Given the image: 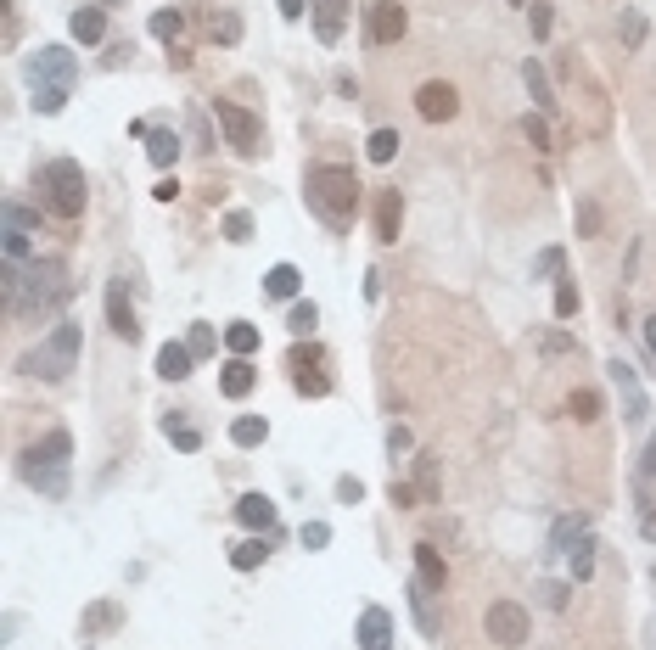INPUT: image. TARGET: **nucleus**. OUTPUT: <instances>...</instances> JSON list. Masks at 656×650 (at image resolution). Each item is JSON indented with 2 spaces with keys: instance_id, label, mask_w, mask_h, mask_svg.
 I'll list each match as a JSON object with an SVG mask.
<instances>
[{
  "instance_id": "28",
  "label": "nucleus",
  "mask_w": 656,
  "mask_h": 650,
  "mask_svg": "<svg viewBox=\"0 0 656 650\" xmlns=\"http://www.w3.org/2000/svg\"><path fill=\"white\" fill-rule=\"evenodd\" d=\"M298 286H303V275L292 264H275L270 275H264V292L270 297H298Z\"/></svg>"
},
{
  "instance_id": "11",
  "label": "nucleus",
  "mask_w": 656,
  "mask_h": 650,
  "mask_svg": "<svg viewBox=\"0 0 656 650\" xmlns=\"http://www.w3.org/2000/svg\"><path fill=\"white\" fill-rule=\"evenodd\" d=\"M286 365H292V382H298L303 398H326V393H331V376L320 370V365H326V359H320V348H292V359H286Z\"/></svg>"
},
{
  "instance_id": "5",
  "label": "nucleus",
  "mask_w": 656,
  "mask_h": 650,
  "mask_svg": "<svg viewBox=\"0 0 656 650\" xmlns=\"http://www.w3.org/2000/svg\"><path fill=\"white\" fill-rule=\"evenodd\" d=\"M40 197L57 219H79V213H85V169H79L73 157L45 163L40 169Z\"/></svg>"
},
{
  "instance_id": "29",
  "label": "nucleus",
  "mask_w": 656,
  "mask_h": 650,
  "mask_svg": "<svg viewBox=\"0 0 656 650\" xmlns=\"http://www.w3.org/2000/svg\"><path fill=\"white\" fill-rule=\"evenodd\" d=\"M225 348L236 359H247L258 348V325H247V320H236V325H225Z\"/></svg>"
},
{
  "instance_id": "1",
  "label": "nucleus",
  "mask_w": 656,
  "mask_h": 650,
  "mask_svg": "<svg viewBox=\"0 0 656 650\" xmlns=\"http://www.w3.org/2000/svg\"><path fill=\"white\" fill-rule=\"evenodd\" d=\"M68 264L62 258H29V264H0V297L12 314H45L68 297Z\"/></svg>"
},
{
  "instance_id": "9",
  "label": "nucleus",
  "mask_w": 656,
  "mask_h": 650,
  "mask_svg": "<svg viewBox=\"0 0 656 650\" xmlns=\"http://www.w3.org/2000/svg\"><path fill=\"white\" fill-rule=\"evenodd\" d=\"M606 376H612L617 398H623V421H628V426H645V415H651V398H645V387H640V370L628 365V359H612V365H606Z\"/></svg>"
},
{
  "instance_id": "27",
  "label": "nucleus",
  "mask_w": 656,
  "mask_h": 650,
  "mask_svg": "<svg viewBox=\"0 0 656 650\" xmlns=\"http://www.w3.org/2000/svg\"><path fill=\"white\" fill-rule=\"evenodd\" d=\"M567 566H572V578H578V583L595 578V538H589V533H578V544L567 550Z\"/></svg>"
},
{
  "instance_id": "3",
  "label": "nucleus",
  "mask_w": 656,
  "mask_h": 650,
  "mask_svg": "<svg viewBox=\"0 0 656 650\" xmlns=\"http://www.w3.org/2000/svg\"><path fill=\"white\" fill-rule=\"evenodd\" d=\"M309 208L326 219V225L343 230L348 219H354L359 208V174L343 169V163H320V169H309Z\"/></svg>"
},
{
  "instance_id": "40",
  "label": "nucleus",
  "mask_w": 656,
  "mask_h": 650,
  "mask_svg": "<svg viewBox=\"0 0 656 650\" xmlns=\"http://www.w3.org/2000/svg\"><path fill=\"white\" fill-rule=\"evenodd\" d=\"M186 348H191V354H197V359H202V354H214V348H219L214 325H202V320H197V325H191V337H186Z\"/></svg>"
},
{
  "instance_id": "37",
  "label": "nucleus",
  "mask_w": 656,
  "mask_h": 650,
  "mask_svg": "<svg viewBox=\"0 0 656 650\" xmlns=\"http://www.w3.org/2000/svg\"><path fill=\"white\" fill-rule=\"evenodd\" d=\"M34 107H40L45 118H57L62 107H68V85H45V90H34Z\"/></svg>"
},
{
  "instance_id": "21",
  "label": "nucleus",
  "mask_w": 656,
  "mask_h": 650,
  "mask_svg": "<svg viewBox=\"0 0 656 650\" xmlns=\"http://www.w3.org/2000/svg\"><path fill=\"white\" fill-rule=\"evenodd\" d=\"M415 578L438 594H443V583H449V566H443V555L432 550V544H415Z\"/></svg>"
},
{
  "instance_id": "54",
  "label": "nucleus",
  "mask_w": 656,
  "mask_h": 650,
  "mask_svg": "<svg viewBox=\"0 0 656 650\" xmlns=\"http://www.w3.org/2000/svg\"><path fill=\"white\" fill-rule=\"evenodd\" d=\"M152 197H157V202H174V197H180V185H174V180H157Z\"/></svg>"
},
{
  "instance_id": "48",
  "label": "nucleus",
  "mask_w": 656,
  "mask_h": 650,
  "mask_svg": "<svg viewBox=\"0 0 656 650\" xmlns=\"http://www.w3.org/2000/svg\"><path fill=\"white\" fill-rule=\"evenodd\" d=\"M337 499H343V505H359V499H365V482L359 477H337Z\"/></svg>"
},
{
  "instance_id": "7",
  "label": "nucleus",
  "mask_w": 656,
  "mask_h": 650,
  "mask_svg": "<svg viewBox=\"0 0 656 650\" xmlns=\"http://www.w3.org/2000/svg\"><path fill=\"white\" fill-rule=\"evenodd\" d=\"M528 634H533V617L516 606V600H494V606H488V639H494V645L516 650V645H528Z\"/></svg>"
},
{
  "instance_id": "16",
  "label": "nucleus",
  "mask_w": 656,
  "mask_h": 650,
  "mask_svg": "<svg viewBox=\"0 0 656 650\" xmlns=\"http://www.w3.org/2000/svg\"><path fill=\"white\" fill-rule=\"evenodd\" d=\"M236 516H242V527H253V533H275V499L270 494H242L236 499Z\"/></svg>"
},
{
  "instance_id": "34",
  "label": "nucleus",
  "mask_w": 656,
  "mask_h": 650,
  "mask_svg": "<svg viewBox=\"0 0 656 650\" xmlns=\"http://www.w3.org/2000/svg\"><path fill=\"white\" fill-rule=\"evenodd\" d=\"M208 34L225 40V45H236V40H242V17H236V12H214V17H208Z\"/></svg>"
},
{
  "instance_id": "55",
  "label": "nucleus",
  "mask_w": 656,
  "mask_h": 650,
  "mask_svg": "<svg viewBox=\"0 0 656 650\" xmlns=\"http://www.w3.org/2000/svg\"><path fill=\"white\" fill-rule=\"evenodd\" d=\"M645 477H656V432H651V443H645Z\"/></svg>"
},
{
  "instance_id": "38",
  "label": "nucleus",
  "mask_w": 656,
  "mask_h": 650,
  "mask_svg": "<svg viewBox=\"0 0 656 650\" xmlns=\"http://www.w3.org/2000/svg\"><path fill=\"white\" fill-rule=\"evenodd\" d=\"M292 337H314V325H320V309H314V303H292Z\"/></svg>"
},
{
  "instance_id": "2",
  "label": "nucleus",
  "mask_w": 656,
  "mask_h": 650,
  "mask_svg": "<svg viewBox=\"0 0 656 650\" xmlns=\"http://www.w3.org/2000/svg\"><path fill=\"white\" fill-rule=\"evenodd\" d=\"M17 471L29 482L34 494L45 499H68V482H73V438L68 432H45L40 443L17 454Z\"/></svg>"
},
{
  "instance_id": "33",
  "label": "nucleus",
  "mask_w": 656,
  "mask_h": 650,
  "mask_svg": "<svg viewBox=\"0 0 656 650\" xmlns=\"http://www.w3.org/2000/svg\"><path fill=\"white\" fill-rule=\"evenodd\" d=\"M180 29H186V12H174V6L152 12V34H157V40H180Z\"/></svg>"
},
{
  "instance_id": "26",
  "label": "nucleus",
  "mask_w": 656,
  "mask_h": 650,
  "mask_svg": "<svg viewBox=\"0 0 656 650\" xmlns=\"http://www.w3.org/2000/svg\"><path fill=\"white\" fill-rule=\"evenodd\" d=\"M146 157H152L157 169H169L174 157H180V141H174V129H146Z\"/></svg>"
},
{
  "instance_id": "10",
  "label": "nucleus",
  "mask_w": 656,
  "mask_h": 650,
  "mask_svg": "<svg viewBox=\"0 0 656 650\" xmlns=\"http://www.w3.org/2000/svg\"><path fill=\"white\" fill-rule=\"evenodd\" d=\"M404 29H410V12H404L399 0H376V6H365V40L371 45H399Z\"/></svg>"
},
{
  "instance_id": "35",
  "label": "nucleus",
  "mask_w": 656,
  "mask_h": 650,
  "mask_svg": "<svg viewBox=\"0 0 656 650\" xmlns=\"http://www.w3.org/2000/svg\"><path fill=\"white\" fill-rule=\"evenodd\" d=\"M572 421H600V393H589V387H578V393L567 398Z\"/></svg>"
},
{
  "instance_id": "57",
  "label": "nucleus",
  "mask_w": 656,
  "mask_h": 650,
  "mask_svg": "<svg viewBox=\"0 0 656 650\" xmlns=\"http://www.w3.org/2000/svg\"><path fill=\"white\" fill-rule=\"evenodd\" d=\"M96 6H113V0H96Z\"/></svg>"
},
{
  "instance_id": "41",
  "label": "nucleus",
  "mask_w": 656,
  "mask_h": 650,
  "mask_svg": "<svg viewBox=\"0 0 656 650\" xmlns=\"http://www.w3.org/2000/svg\"><path fill=\"white\" fill-rule=\"evenodd\" d=\"M0 219H6V225H12V230H29V236H34V230H40V219H34V213L23 208V202H6V208H0Z\"/></svg>"
},
{
  "instance_id": "31",
  "label": "nucleus",
  "mask_w": 656,
  "mask_h": 650,
  "mask_svg": "<svg viewBox=\"0 0 656 650\" xmlns=\"http://www.w3.org/2000/svg\"><path fill=\"white\" fill-rule=\"evenodd\" d=\"M163 432H169L174 449H186V454H197V449H202V432H197L191 421H174V415H169V421H163Z\"/></svg>"
},
{
  "instance_id": "17",
  "label": "nucleus",
  "mask_w": 656,
  "mask_h": 650,
  "mask_svg": "<svg viewBox=\"0 0 656 650\" xmlns=\"http://www.w3.org/2000/svg\"><path fill=\"white\" fill-rule=\"evenodd\" d=\"M107 320H113V331H118L124 342L141 337V325H135V309H129V297H124V281L107 286Z\"/></svg>"
},
{
  "instance_id": "19",
  "label": "nucleus",
  "mask_w": 656,
  "mask_h": 650,
  "mask_svg": "<svg viewBox=\"0 0 656 650\" xmlns=\"http://www.w3.org/2000/svg\"><path fill=\"white\" fill-rule=\"evenodd\" d=\"M522 85H528V96H533V107H539V113H550V107H556V90H550V73H544L539 57L522 62Z\"/></svg>"
},
{
  "instance_id": "44",
  "label": "nucleus",
  "mask_w": 656,
  "mask_h": 650,
  "mask_svg": "<svg viewBox=\"0 0 656 650\" xmlns=\"http://www.w3.org/2000/svg\"><path fill=\"white\" fill-rule=\"evenodd\" d=\"M572 314H578V286L561 281L556 286V320H572Z\"/></svg>"
},
{
  "instance_id": "12",
  "label": "nucleus",
  "mask_w": 656,
  "mask_h": 650,
  "mask_svg": "<svg viewBox=\"0 0 656 650\" xmlns=\"http://www.w3.org/2000/svg\"><path fill=\"white\" fill-rule=\"evenodd\" d=\"M415 107H421V118H427V124H449V118L460 113V96H455V85L432 79V85L415 90Z\"/></svg>"
},
{
  "instance_id": "24",
  "label": "nucleus",
  "mask_w": 656,
  "mask_h": 650,
  "mask_svg": "<svg viewBox=\"0 0 656 650\" xmlns=\"http://www.w3.org/2000/svg\"><path fill=\"white\" fill-rule=\"evenodd\" d=\"M264 561H270V533L264 538H242V544L230 550V566H236V572H258Z\"/></svg>"
},
{
  "instance_id": "49",
  "label": "nucleus",
  "mask_w": 656,
  "mask_h": 650,
  "mask_svg": "<svg viewBox=\"0 0 656 650\" xmlns=\"http://www.w3.org/2000/svg\"><path fill=\"white\" fill-rule=\"evenodd\" d=\"M421 494L438 499V466H432V454H421Z\"/></svg>"
},
{
  "instance_id": "23",
  "label": "nucleus",
  "mask_w": 656,
  "mask_h": 650,
  "mask_svg": "<svg viewBox=\"0 0 656 650\" xmlns=\"http://www.w3.org/2000/svg\"><path fill=\"white\" fill-rule=\"evenodd\" d=\"M253 382H258V370L247 365V359H230L225 376H219V393H225V398H247V393H253Z\"/></svg>"
},
{
  "instance_id": "36",
  "label": "nucleus",
  "mask_w": 656,
  "mask_h": 650,
  "mask_svg": "<svg viewBox=\"0 0 656 650\" xmlns=\"http://www.w3.org/2000/svg\"><path fill=\"white\" fill-rule=\"evenodd\" d=\"M561 269H567V253H561V247H544V253L533 258V275H539V281H556Z\"/></svg>"
},
{
  "instance_id": "43",
  "label": "nucleus",
  "mask_w": 656,
  "mask_h": 650,
  "mask_svg": "<svg viewBox=\"0 0 656 650\" xmlns=\"http://www.w3.org/2000/svg\"><path fill=\"white\" fill-rule=\"evenodd\" d=\"M522 135H528L533 146H539V152H556V146H550V124H544V118H522Z\"/></svg>"
},
{
  "instance_id": "39",
  "label": "nucleus",
  "mask_w": 656,
  "mask_h": 650,
  "mask_svg": "<svg viewBox=\"0 0 656 650\" xmlns=\"http://www.w3.org/2000/svg\"><path fill=\"white\" fill-rule=\"evenodd\" d=\"M118 617H124L118 606H90V611H85V634H101V628H118Z\"/></svg>"
},
{
  "instance_id": "18",
  "label": "nucleus",
  "mask_w": 656,
  "mask_h": 650,
  "mask_svg": "<svg viewBox=\"0 0 656 650\" xmlns=\"http://www.w3.org/2000/svg\"><path fill=\"white\" fill-rule=\"evenodd\" d=\"M191 348L186 342H163V348H157V376H163V382H186L191 376Z\"/></svg>"
},
{
  "instance_id": "46",
  "label": "nucleus",
  "mask_w": 656,
  "mask_h": 650,
  "mask_svg": "<svg viewBox=\"0 0 656 650\" xmlns=\"http://www.w3.org/2000/svg\"><path fill=\"white\" fill-rule=\"evenodd\" d=\"M326 544H331L326 522H303V550H326Z\"/></svg>"
},
{
  "instance_id": "22",
  "label": "nucleus",
  "mask_w": 656,
  "mask_h": 650,
  "mask_svg": "<svg viewBox=\"0 0 656 650\" xmlns=\"http://www.w3.org/2000/svg\"><path fill=\"white\" fill-rule=\"evenodd\" d=\"M68 29H73V40L96 45L101 34H107V12H101V6H79V12L68 17Z\"/></svg>"
},
{
  "instance_id": "32",
  "label": "nucleus",
  "mask_w": 656,
  "mask_h": 650,
  "mask_svg": "<svg viewBox=\"0 0 656 650\" xmlns=\"http://www.w3.org/2000/svg\"><path fill=\"white\" fill-rule=\"evenodd\" d=\"M399 129H376L371 135V146H365V152H371V163H393V157H399Z\"/></svg>"
},
{
  "instance_id": "30",
  "label": "nucleus",
  "mask_w": 656,
  "mask_h": 650,
  "mask_svg": "<svg viewBox=\"0 0 656 650\" xmlns=\"http://www.w3.org/2000/svg\"><path fill=\"white\" fill-rule=\"evenodd\" d=\"M578 533H589V522H584V516H561V522H556V533H550V550H556V555H567L572 544H578Z\"/></svg>"
},
{
  "instance_id": "51",
  "label": "nucleus",
  "mask_w": 656,
  "mask_h": 650,
  "mask_svg": "<svg viewBox=\"0 0 656 650\" xmlns=\"http://www.w3.org/2000/svg\"><path fill=\"white\" fill-rule=\"evenodd\" d=\"M387 449H393V460H399V454H410V432H404V426H393V432H387Z\"/></svg>"
},
{
  "instance_id": "45",
  "label": "nucleus",
  "mask_w": 656,
  "mask_h": 650,
  "mask_svg": "<svg viewBox=\"0 0 656 650\" xmlns=\"http://www.w3.org/2000/svg\"><path fill=\"white\" fill-rule=\"evenodd\" d=\"M528 23H533V40H544L556 17H550V6H544V0H533V6H528Z\"/></svg>"
},
{
  "instance_id": "47",
  "label": "nucleus",
  "mask_w": 656,
  "mask_h": 650,
  "mask_svg": "<svg viewBox=\"0 0 656 650\" xmlns=\"http://www.w3.org/2000/svg\"><path fill=\"white\" fill-rule=\"evenodd\" d=\"M600 230V208L595 202H578V236H595Z\"/></svg>"
},
{
  "instance_id": "53",
  "label": "nucleus",
  "mask_w": 656,
  "mask_h": 650,
  "mask_svg": "<svg viewBox=\"0 0 656 650\" xmlns=\"http://www.w3.org/2000/svg\"><path fill=\"white\" fill-rule=\"evenodd\" d=\"M275 6H281V17H303L309 12V0H275Z\"/></svg>"
},
{
  "instance_id": "4",
  "label": "nucleus",
  "mask_w": 656,
  "mask_h": 650,
  "mask_svg": "<svg viewBox=\"0 0 656 650\" xmlns=\"http://www.w3.org/2000/svg\"><path fill=\"white\" fill-rule=\"evenodd\" d=\"M73 365H79V325H73V320L51 325V337H45L40 348H29V354H23V370H29V376H40V382H62Z\"/></svg>"
},
{
  "instance_id": "56",
  "label": "nucleus",
  "mask_w": 656,
  "mask_h": 650,
  "mask_svg": "<svg viewBox=\"0 0 656 650\" xmlns=\"http://www.w3.org/2000/svg\"><path fill=\"white\" fill-rule=\"evenodd\" d=\"M640 331H645V348H651V359H656V314H651V320L640 325Z\"/></svg>"
},
{
  "instance_id": "25",
  "label": "nucleus",
  "mask_w": 656,
  "mask_h": 650,
  "mask_svg": "<svg viewBox=\"0 0 656 650\" xmlns=\"http://www.w3.org/2000/svg\"><path fill=\"white\" fill-rule=\"evenodd\" d=\"M264 438H270V421H264V415H242V421H230V443H236V449H258Z\"/></svg>"
},
{
  "instance_id": "52",
  "label": "nucleus",
  "mask_w": 656,
  "mask_h": 650,
  "mask_svg": "<svg viewBox=\"0 0 656 650\" xmlns=\"http://www.w3.org/2000/svg\"><path fill=\"white\" fill-rule=\"evenodd\" d=\"M544 606H550V611H561V606H567V589H561V583H544Z\"/></svg>"
},
{
  "instance_id": "6",
  "label": "nucleus",
  "mask_w": 656,
  "mask_h": 650,
  "mask_svg": "<svg viewBox=\"0 0 656 650\" xmlns=\"http://www.w3.org/2000/svg\"><path fill=\"white\" fill-rule=\"evenodd\" d=\"M29 79H34V90H45V85H68L73 90V79H79V57H73L68 45H45V51H34L29 57Z\"/></svg>"
},
{
  "instance_id": "20",
  "label": "nucleus",
  "mask_w": 656,
  "mask_h": 650,
  "mask_svg": "<svg viewBox=\"0 0 656 650\" xmlns=\"http://www.w3.org/2000/svg\"><path fill=\"white\" fill-rule=\"evenodd\" d=\"M399 225H404V197L382 191V202H376V241H399Z\"/></svg>"
},
{
  "instance_id": "14",
  "label": "nucleus",
  "mask_w": 656,
  "mask_h": 650,
  "mask_svg": "<svg viewBox=\"0 0 656 650\" xmlns=\"http://www.w3.org/2000/svg\"><path fill=\"white\" fill-rule=\"evenodd\" d=\"M359 645L365 650H393V617H387L382 606L359 611Z\"/></svg>"
},
{
  "instance_id": "42",
  "label": "nucleus",
  "mask_w": 656,
  "mask_h": 650,
  "mask_svg": "<svg viewBox=\"0 0 656 650\" xmlns=\"http://www.w3.org/2000/svg\"><path fill=\"white\" fill-rule=\"evenodd\" d=\"M225 236L230 241H253V213H242V208L225 213Z\"/></svg>"
},
{
  "instance_id": "13",
  "label": "nucleus",
  "mask_w": 656,
  "mask_h": 650,
  "mask_svg": "<svg viewBox=\"0 0 656 650\" xmlns=\"http://www.w3.org/2000/svg\"><path fill=\"white\" fill-rule=\"evenodd\" d=\"M410 611H415V628H421V634L427 639H438L443 634V611H438V589H427V583L421 578H410Z\"/></svg>"
},
{
  "instance_id": "50",
  "label": "nucleus",
  "mask_w": 656,
  "mask_h": 650,
  "mask_svg": "<svg viewBox=\"0 0 656 650\" xmlns=\"http://www.w3.org/2000/svg\"><path fill=\"white\" fill-rule=\"evenodd\" d=\"M623 40H628V45L645 40V17H640V12H623Z\"/></svg>"
},
{
  "instance_id": "15",
  "label": "nucleus",
  "mask_w": 656,
  "mask_h": 650,
  "mask_svg": "<svg viewBox=\"0 0 656 650\" xmlns=\"http://www.w3.org/2000/svg\"><path fill=\"white\" fill-rule=\"evenodd\" d=\"M309 12H314V34H320V40L326 45H337L343 40V23H348V0H309Z\"/></svg>"
},
{
  "instance_id": "8",
  "label": "nucleus",
  "mask_w": 656,
  "mask_h": 650,
  "mask_svg": "<svg viewBox=\"0 0 656 650\" xmlns=\"http://www.w3.org/2000/svg\"><path fill=\"white\" fill-rule=\"evenodd\" d=\"M214 118H219V129H225V141L236 146L242 157H253V152H258L264 129H258V118L247 113V107H236V101H214Z\"/></svg>"
}]
</instances>
